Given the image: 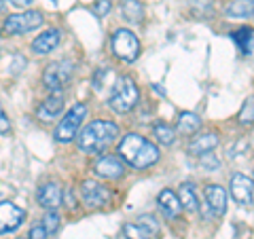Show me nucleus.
Here are the masks:
<instances>
[{
	"instance_id": "19",
	"label": "nucleus",
	"mask_w": 254,
	"mask_h": 239,
	"mask_svg": "<svg viewBox=\"0 0 254 239\" xmlns=\"http://www.w3.org/2000/svg\"><path fill=\"white\" fill-rule=\"evenodd\" d=\"M64 110V98L62 93H51L49 98L43 102V106L38 108V115L41 117H58Z\"/></svg>"
},
{
	"instance_id": "8",
	"label": "nucleus",
	"mask_w": 254,
	"mask_h": 239,
	"mask_svg": "<svg viewBox=\"0 0 254 239\" xmlns=\"http://www.w3.org/2000/svg\"><path fill=\"white\" fill-rule=\"evenodd\" d=\"M23 220H26V210H21L13 201H0V235L17 231Z\"/></svg>"
},
{
	"instance_id": "1",
	"label": "nucleus",
	"mask_w": 254,
	"mask_h": 239,
	"mask_svg": "<svg viewBox=\"0 0 254 239\" xmlns=\"http://www.w3.org/2000/svg\"><path fill=\"white\" fill-rule=\"evenodd\" d=\"M119 153L129 165L140 167V170L157 163L159 159V148L138 133H127L121 140V144H119Z\"/></svg>"
},
{
	"instance_id": "9",
	"label": "nucleus",
	"mask_w": 254,
	"mask_h": 239,
	"mask_svg": "<svg viewBox=\"0 0 254 239\" xmlns=\"http://www.w3.org/2000/svg\"><path fill=\"white\" fill-rule=\"evenodd\" d=\"M81 195L87 208H102L110 201V190L95 180H85L81 186Z\"/></svg>"
},
{
	"instance_id": "3",
	"label": "nucleus",
	"mask_w": 254,
	"mask_h": 239,
	"mask_svg": "<svg viewBox=\"0 0 254 239\" xmlns=\"http://www.w3.org/2000/svg\"><path fill=\"white\" fill-rule=\"evenodd\" d=\"M138 98H140V91H138L136 83H133V78L121 76L113 85V93H110V98H108V106L113 108L115 113L125 115V113H129V110L136 108Z\"/></svg>"
},
{
	"instance_id": "26",
	"label": "nucleus",
	"mask_w": 254,
	"mask_h": 239,
	"mask_svg": "<svg viewBox=\"0 0 254 239\" xmlns=\"http://www.w3.org/2000/svg\"><path fill=\"white\" fill-rule=\"evenodd\" d=\"M136 225H140L142 229H146L148 233H157V231H159V222H157L155 216H150V214H144V216H140V218L136 220Z\"/></svg>"
},
{
	"instance_id": "2",
	"label": "nucleus",
	"mask_w": 254,
	"mask_h": 239,
	"mask_svg": "<svg viewBox=\"0 0 254 239\" xmlns=\"http://www.w3.org/2000/svg\"><path fill=\"white\" fill-rule=\"evenodd\" d=\"M117 133H119V127L115 123L93 121L85 127L81 135H78V148L85 150V153H89V155H98L113 144Z\"/></svg>"
},
{
	"instance_id": "27",
	"label": "nucleus",
	"mask_w": 254,
	"mask_h": 239,
	"mask_svg": "<svg viewBox=\"0 0 254 239\" xmlns=\"http://www.w3.org/2000/svg\"><path fill=\"white\" fill-rule=\"evenodd\" d=\"M252 113H254L252 98H248V100L244 102L242 110H240V123H242V125H252Z\"/></svg>"
},
{
	"instance_id": "31",
	"label": "nucleus",
	"mask_w": 254,
	"mask_h": 239,
	"mask_svg": "<svg viewBox=\"0 0 254 239\" xmlns=\"http://www.w3.org/2000/svg\"><path fill=\"white\" fill-rule=\"evenodd\" d=\"M28 239H47V231L43 229V225H34V227H32Z\"/></svg>"
},
{
	"instance_id": "33",
	"label": "nucleus",
	"mask_w": 254,
	"mask_h": 239,
	"mask_svg": "<svg viewBox=\"0 0 254 239\" xmlns=\"http://www.w3.org/2000/svg\"><path fill=\"white\" fill-rule=\"evenodd\" d=\"M66 203H68V208H74V201H72V190H66Z\"/></svg>"
},
{
	"instance_id": "24",
	"label": "nucleus",
	"mask_w": 254,
	"mask_h": 239,
	"mask_svg": "<svg viewBox=\"0 0 254 239\" xmlns=\"http://www.w3.org/2000/svg\"><path fill=\"white\" fill-rule=\"evenodd\" d=\"M123 235L127 239H150V233L146 229H142L140 225H136V222H129V225L123 227Z\"/></svg>"
},
{
	"instance_id": "12",
	"label": "nucleus",
	"mask_w": 254,
	"mask_h": 239,
	"mask_svg": "<svg viewBox=\"0 0 254 239\" xmlns=\"http://www.w3.org/2000/svg\"><path fill=\"white\" fill-rule=\"evenodd\" d=\"M62 199H64L62 188L58 184H53V182H49V184H43L41 188H38V195H36L38 205L45 208V210H58L62 205Z\"/></svg>"
},
{
	"instance_id": "10",
	"label": "nucleus",
	"mask_w": 254,
	"mask_h": 239,
	"mask_svg": "<svg viewBox=\"0 0 254 239\" xmlns=\"http://www.w3.org/2000/svg\"><path fill=\"white\" fill-rule=\"evenodd\" d=\"M231 195L233 199L244 208H250L254 199V182L246 174H233L231 178Z\"/></svg>"
},
{
	"instance_id": "28",
	"label": "nucleus",
	"mask_w": 254,
	"mask_h": 239,
	"mask_svg": "<svg viewBox=\"0 0 254 239\" xmlns=\"http://www.w3.org/2000/svg\"><path fill=\"white\" fill-rule=\"evenodd\" d=\"M110 6H113L110 0H98V2L93 4V15H98V17H104V15L110 11Z\"/></svg>"
},
{
	"instance_id": "11",
	"label": "nucleus",
	"mask_w": 254,
	"mask_h": 239,
	"mask_svg": "<svg viewBox=\"0 0 254 239\" xmlns=\"http://www.w3.org/2000/svg\"><path fill=\"white\" fill-rule=\"evenodd\" d=\"M93 170H95V174H98L100 178H106V180H119V178H121L123 174H125L123 163L119 161L115 155H104V157H100L98 161H95Z\"/></svg>"
},
{
	"instance_id": "23",
	"label": "nucleus",
	"mask_w": 254,
	"mask_h": 239,
	"mask_svg": "<svg viewBox=\"0 0 254 239\" xmlns=\"http://www.w3.org/2000/svg\"><path fill=\"white\" fill-rule=\"evenodd\" d=\"M155 138L161 142L163 146H170V144H174V138H176V133H174V129L172 127H168L165 123H157L155 125Z\"/></svg>"
},
{
	"instance_id": "25",
	"label": "nucleus",
	"mask_w": 254,
	"mask_h": 239,
	"mask_svg": "<svg viewBox=\"0 0 254 239\" xmlns=\"http://www.w3.org/2000/svg\"><path fill=\"white\" fill-rule=\"evenodd\" d=\"M60 227V214L55 210H47V214L43 216V229L47 233H55Z\"/></svg>"
},
{
	"instance_id": "34",
	"label": "nucleus",
	"mask_w": 254,
	"mask_h": 239,
	"mask_svg": "<svg viewBox=\"0 0 254 239\" xmlns=\"http://www.w3.org/2000/svg\"><path fill=\"white\" fill-rule=\"evenodd\" d=\"M153 87H155V91H157V93H161V95L165 93V91H163V87H161V85H153Z\"/></svg>"
},
{
	"instance_id": "18",
	"label": "nucleus",
	"mask_w": 254,
	"mask_h": 239,
	"mask_svg": "<svg viewBox=\"0 0 254 239\" xmlns=\"http://www.w3.org/2000/svg\"><path fill=\"white\" fill-rule=\"evenodd\" d=\"M121 15L123 19L131 23H140L144 19V4L140 0H123L121 2Z\"/></svg>"
},
{
	"instance_id": "15",
	"label": "nucleus",
	"mask_w": 254,
	"mask_h": 239,
	"mask_svg": "<svg viewBox=\"0 0 254 239\" xmlns=\"http://www.w3.org/2000/svg\"><path fill=\"white\" fill-rule=\"evenodd\" d=\"M157 201H159V210H161L168 218H172V220L178 218L182 205H180V201H178V197H176V193H174V190H170V188L161 190V193H159V197H157Z\"/></svg>"
},
{
	"instance_id": "20",
	"label": "nucleus",
	"mask_w": 254,
	"mask_h": 239,
	"mask_svg": "<svg viewBox=\"0 0 254 239\" xmlns=\"http://www.w3.org/2000/svg\"><path fill=\"white\" fill-rule=\"evenodd\" d=\"M201 121L195 113H180L178 115V131L185 135H193L195 131H199Z\"/></svg>"
},
{
	"instance_id": "14",
	"label": "nucleus",
	"mask_w": 254,
	"mask_h": 239,
	"mask_svg": "<svg viewBox=\"0 0 254 239\" xmlns=\"http://www.w3.org/2000/svg\"><path fill=\"white\" fill-rule=\"evenodd\" d=\"M60 38H62V32L60 30H45L41 36L34 38V43H32V51L36 55H45V53H51L55 47L60 45Z\"/></svg>"
},
{
	"instance_id": "5",
	"label": "nucleus",
	"mask_w": 254,
	"mask_h": 239,
	"mask_svg": "<svg viewBox=\"0 0 254 239\" xmlns=\"http://www.w3.org/2000/svg\"><path fill=\"white\" fill-rule=\"evenodd\" d=\"M72 74H74V63L72 61H68V60L53 61L45 70L43 83L49 87L53 93H60V89H64V87L72 81Z\"/></svg>"
},
{
	"instance_id": "21",
	"label": "nucleus",
	"mask_w": 254,
	"mask_h": 239,
	"mask_svg": "<svg viewBox=\"0 0 254 239\" xmlns=\"http://www.w3.org/2000/svg\"><path fill=\"white\" fill-rule=\"evenodd\" d=\"M252 0H237V2H231L227 6V15L235 19H250L252 17Z\"/></svg>"
},
{
	"instance_id": "16",
	"label": "nucleus",
	"mask_w": 254,
	"mask_h": 239,
	"mask_svg": "<svg viewBox=\"0 0 254 239\" xmlns=\"http://www.w3.org/2000/svg\"><path fill=\"white\" fill-rule=\"evenodd\" d=\"M216 146H218V135L216 133H205V135H199V138H195L193 142H190V144H189V153L201 157L205 153H212Z\"/></svg>"
},
{
	"instance_id": "13",
	"label": "nucleus",
	"mask_w": 254,
	"mask_h": 239,
	"mask_svg": "<svg viewBox=\"0 0 254 239\" xmlns=\"http://www.w3.org/2000/svg\"><path fill=\"white\" fill-rule=\"evenodd\" d=\"M205 203H208V210L216 216H222L227 210V193L225 188L218 184H210L205 186Z\"/></svg>"
},
{
	"instance_id": "30",
	"label": "nucleus",
	"mask_w": 254,
	"mask_h": 239,
	"mask_svg": "<svg viewBox=\"0 0 254 239\" xmlns=\"http://www.w3.org/2000/svg\"><path fill=\"white\" fill-rule=\"evenodd\" d=\"M9 131H11V121H9V117L4 115L2 106H0V135H2V133H9Z\"/></svg>"
},
{
	"instance_id": "7",
	"label": "nucleus",
	"mask_w": 254,
	"mask_h": 239,
	"mask_svg": "<svg viewBox=\"0 0 254 239\" xmlns=\"http://www.w3.org/2000/svg\"><path fill=\"white\" fill-rule=\"evenodd\" d=\"M43 21L45 17L41 11H26V13L9 15L4 21V32L6 34H26V32L41 28Z\"/></svg>"
},
{
	"instance_id": "32",
	"label": "nucleus",
	"mask_w": 254,
	"mask_h": 239,
	"mask_svg": "<svg viewBox=\"0 0 254 239\" xmlns=\"http://www.w3.org/2000/svg\"><path fill=\"white\" fill-rule=\"evenodd\" d=\"M11 4H15V6H28V4H32L34 0H9Z\"/></svg>"
},
{
	"instance_id": "29",
	"label": "nucleus",
	"mask_w": 254,
	"mask_h": 239,
	"mask_svg": "<svg viewBox=\"0 0 254 239\" xmlns=\"http://www.w3.org/2000/svg\"><path fill=\"white\" fill-rule=\"evenodd\" d=\"M201 165L205 167V170H218L220 167V161L214 155H210V153H205V155H201Z\"/></svg>"
},
{
	"instance_id": "4",
	"label": "nucleus",
	"mask_w": 254,
	"mask_h": 239,
	"mask_svg": "<svg viewBox=\"0 0 254 239\" xmlns=\"http://www.w3.org/2000/svg\"><path fill=\"white\" fill-rule=\"evenodd\" d=\"M85 115H87V106L85 104H76L72 106L66 113V117L60 121L58 129H55V140L62 142V144H68V142H72L76 138V131L78 127H81V123L85 121Z\"/></svg>"
},
{
	"instance_id": "17",
	"label": "nucleus",
	"mask_w": 254,
	"mask_h": 239,
	"mask_svg": "<svg viewBox=\"0 0 254 239\" xmlns=\"http://www.w3.org/2000/svg\"><path fill=\"white\" fill-rule=\"evenodd\" d=\"M176 197H178L180 205H185V210H189V212H197V210H199V199H197L195 186H193V184H189V182L180 184Z\"/></svg>"
},
{
	"instance_id": "6",
	"label": "nucleus",
	"mask_w": 254,
	"mask_h": 239,
	"mask_svg": "<svg viewBox=\"0 0 254 239\" xmlns=\"http://www.w3.org/2000/svg\"><path fill=\"white\" fill-rule=\"evenodd\" d=\"M113 51L119 60H123L127 63H131V61H136L138 60V55H140V41H138V36L133 34L131 30H117L115 32V36H113Z\"/></svg>"
},
{
	"instance_id": "35",
	"label": "nucleus",
	"mask_w": 254,
	"mask_h": 239,
	"mask_svg": "<svg viewBox=\"0 0 254 239\" xmlns=\"http://www.w3.org/2000/svg\"><path fill=\"white\" fill-rule=\"evenodd\" d=\"M17 239H26V237H17Z\"/></svg>"
},
{
	"instance_id": "22",
	"label": "nucleus",
	"mask_w": 254,
	"mask_h": 239,
	"mask_svg": "<svg viewBox=\"0 0 254 239\" xmlns=\"http://www.w3.org/2000/svg\"><path fill=\"white\" fill-rule=\"evenodd\" d=\"M233 41L240 45L244 55H252V30L250 28H242L233 32Z\"/></svg>"
}]
</instances>
